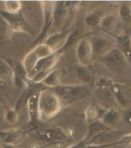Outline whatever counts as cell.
Instances as JSON below:
<instances>
[{
	"label": "cell",
	"mask_w": 131,
	"mask_h": 148,
	"mask_svg": "<svg viewBox=\"0 0 131 148\" xmlns=\"http://www.w3.org/2000/svg\"><path fill=\"white\" fill-rule=\"evenodd\" d=\"M130 6H131V2H130Z\"/></svg>",
	"instance_id": "obj_40"
},
{
	"label": "cell",
	"mask_w": 131,
	"mask_h": 148,
	"mask_svg": "<svg viewBox=\"0 0 131 148\" xmlns=\"http://www.w3.org/2000/svg\"><path fill=\"white\" fill-rule=\"evenodd\" d=\"M4 85H5V83L2 82H0V91L2 90L3 88H4Z\"/></svg>",
	"instance_id": "obj_37"
},
{
	"label": "cell",
	"mask_w": 131,
	"mask_h": 148,
	"mask_svg": "<svg viewBox=\"0 0 131 148\" xmlns=\"http://www.w3.org/2000/svg\"><path fill=\"white\" fill-rule=\"evenodd\" d=\"M38 137L45 144H58L66 141L69 138V134L59 127H51L41 130Z\"/></svg>",
	"instance_id": "obj_7"
},
{
	"label": "cell",
	"mask_w": 131,
	"mask_h": 148,
	"mask_svg": "<svg viewBox=\"0 0 131 148\" xmlns=\"http://www.w3.org/2000/svg\"><path fill=\"white\" fill-rule=\"evenodd\" d=\"M113 80L107 77H100L95 83V96L98 105L104 109L117 108L118 107L111 92Z\"/></svg>",
	"instance_id": "obj_3"
},
{
	"label": "cell",
	"mask_w": 131,
	"mask_h": 148,
	"mask_svg": "<svg viewBox=\"0 0 131 148\" xmlns=\"http://www.w3.org/2000/svg\"><path fill=\"white\" fill-rule=\"evenodd\" d=\"M5 11L12 14H19L22 4L20 1H6L4 2Z\"/></svg>",
	"instance_id": "obj_28"
},
{
	"label": "cell",
	"mask_w": 131,
	"mask_h": 148,
	"mask_svg": "<svg viewBox=\"0 0 131 148\" xmlns=\"http://www.w3.org/2000/svg\"><path fill=\"white\" fill-rule=\"evenodd\" d=\"M120 117L121 115L117 108L105 109L101 114L100 120L107 127H111L117 126L119 124Z\"/></svg>",
	"instance_id": "obj_16"
},
{
	"label": "cell",
	"mask_w": 131,
	"mask_h": 148,
	"mask_svg": "<svg viewBox=\"0 0 131 148\" xmlns=\"http://www.w3.org/2000/svg\"><path fill=\"white\" fill-rule=\"evenodd\" d=\"M120 142H123V143H127V144H131V133H130V134H127L126 136H124V137H123L122 139L120 140V141H119V143H120Z\"/></svg>",
	"instance_id": "obj_34"
},
{
	"label": "cell",
	"mask_w": 131,
	"mask_h": 148,
	"mask_svg": "<svg viewBox=\"0 0 131 148\" xmlns=\"http://www.w3.org/2000/svg\"><path fill=\"white\" fill-rule=\"evenodd\" d=\"M123 118L127 124L131 125V107L124 109L123 114Z\"/></svg>",
	"instance_id": "obj_32"
},
{
	"label": "cell",
	"mask_w": 131,
	"mask_h": 148,
	"mask_svg": "<svg viewBox=\"0 0 131 148\" xmlns=\"http://www.w3.org/2000/svg\"><path fill=\"white\" fill-rule=\"evenodd\" d=\"M5 109L3 108L2 104H0V117H2V116H4V114H5Z\"/></svg>",
	"instance_id": "obj_36"
},
{
	"label": "cell",
	"mask_w": 131,
	"mask_h": 148,
	"mask_svg": "<svg viewBox=\"0 0 131 148\" xmlns=\"http://www.w3.org/2000/svg\"><path fill=\"white\" fill-rule=\"evenodd\" d=\"M103 16H101L99 13L92 12L88 14L85 18V23L87 26L89 27H98L100 25V20Z\"/></svg>",
	"instance_id": "obj_29"
},
{
	"label": "cell",
	"mask_w": 131,
	"mask_h": 148,
	"mask_svg": "<svg viewBox=\"0 0 131 148\" xmlns=\"http://www.w3.org/2000/svg\"><path fill=\"white\" fill-rule=\"evenodd\" d=\"M0 17L6 21L14 32H28L26 23L20 13L12 14L5 10L0 9Z\"/></svg>",
	"instance_id": "obj_10"
},
{
	"label": "cell",
	"mask_w": 131,
	"mask_h": 148,
	"mask_svg": "<svg viewBox=\"0 0 131 148\" xmlns=\"http://www.w3.org/2000/svg\"><path fill=\"white\" fill-rule=\"evenodd\" d=\"M101 109L102 108H100L99 105L96 106L93 104L87 107V108L85 111V117H86V120L88 124H91L98 120H100V115L103 111H104V108L102 111H101Z\"/></svg>",
	"instance_id": "obj_21"
},
{
	"label": "cell",
	"mask_w": 131,
	"mask_h": 148,
	"mask_svg": "<svg viewBox=\"0 0 131 148\" xmlns=\"http://www.w3.org/2000/svg\"><path fill=\"white\" fill-rule=\"evenodd\" d=\"M39 58H38L36 53L34 50L31 51L29 53H28L24 58L22 61V64L24 66L25 71L28 73V75L33 71L34 69L35 68L36 64L38 63Z\"/></svg>",
	"instance_id": "obj_22"
},
{
	"label": "cell",
	"mask_w": 131,
	"mask_h": 148,
	"mask_svg": "<svg viewBox=\"0 0 131 148\" xmlns=\"http://www.w3.org/2000/svg\"><path fill=\"white\" fill-rule=\"evenodd\" d=\"M127 34H128V36H129V38H130V42H131V29H130L129 32H127Z\"/></svg>",
	"instance_id": "obj_38"
},
{
	"label": "cell",
	"mask_w": 131,
	"mask_h": 148,
	"mask_svg": "<svg viewBox=\"0 0 131 148\" xmlns=\"http://www.w3.org/2000/svg\"><path fill=\"white\" fill-rule=\"evenodd\" d=\"M4 118L7 123L10 124H16L19 121V114L15 108H9L5 111Z\"/></svg>",
	"instance_id": "obj_27"
},
{
	"label": "cell",
	"mask_w": 131,
	"mask_h": 148,
	"mask_svg": "<svg viewBox=\"0 0 131 148\" xmlns=\"http://www.w3.org/2000/svg\"><path fill=\"white\" fill-rule=\"evenodd\" d=\"M76 75L79 81L81 82L82 84H85V85L91 84V82H93L92 75L89 71V69H87V67L85 65L78 64V66L76 69Z\"/></svg>",
	"instance_id": "obj_23"
},
{
	"label": "cell",
	"mask_w": 131,
	"mask_h": 148,
	"mask_svg": "<svg viewBox=\"0 0 131 148\" xmlns=\"http://www.w3.org/2000/svg\"><path fill=\"white\" fill-rule=\"evenodd\" d=\"M61 57L60 52H56L53 55L48 56V57L44 58L42 59L38 60V63L36 64L35 68L31 71V73L29 75V79L30 80L34 75H35L37 72L40 71H51L53 69H55V67Z\"/></svg>",
	"instance_id": "obj_11"
},
{
	"label": "cell",
	"mask_w": 131,
	"mask_h": 148,
	"mask_svg": "<svg viewBox=\"0 0 131 148\" xmlns=\"http://www.w3.org/2000/svg\"><path fill=\"white\" fill-rule=\"evenodd\" d=\"M12 80H13L14 84L16 85V87L17 88L20 89V90H26L30 87L31 85V82L27 81V80L24 79L23 77H20L19 75H18L17 74H16L14 72L13 77H12Z\"/></svg>",
	"instance_id": "obj_30"
},
{
	"label": "cell",
	"mask_w": 131,
	"mask_h": 148,
	"mask_svg": "<svg viewBox=\"0 0 131 148\" xmlns=\"http://www.w3.org/2000/svg\"><path fill=\"white\" fill-rule=\"evenodd\" d=\"M33 50L35 51V52L39 59H42L44 58L48 57V56H51V55H53L55 53L53 50L50 47L48 46L46 44H44L43 42L37 45Z\"/></svg>",
	"instance_id": "obj_26"
},
{
	"label": "cell",
	"mask_w": 131,
	"mask_h": 148,
	"mask_svg": "<svg viewBox=\"0 0 131 148\" xmlns=\"http://www.w3.org/2000/svg\"><path fill=\"white\" fill-rule=\"evenodd\" d=\"M93 57V51L90 39L83 38L78 41L76 47V58L81 65L87 66Z\"/></svg>",
	"instance_id": "obj_9"
},
{
	"label": "cell",
	"mask_w": 131,
	"mask_h": 148,
	"mask_svg": "<svg viewBox=\"0 0 131 148\" xmlns=\"http://www.w3.org/2000/svg\"><path fill=\"white\" fill-rule=\"evenodd\" d=\"M111 89L119 108L126 109L131 107V88L113 81Z\"/></svg>",
	"instance_id": "obj_5"
},
{
	"label": "cell",
	"mask_w": 131,
	"mask_h": 148,
	"mask_svg": "<svg viewBox=\"0 0 131 148\" xmlns=\"http://www.w3.org/2000/svg\"><path fill=\"white\" fill-rule=\"evenodd\" d=\"M116 144V143L112 144H86L83 147V148H107L111 146H113Z\"/></svg>",
	"instance_id": "obj_33"
},
{
	"label": "cell",
	"mask_w": 131,
	"mask_h": 148,
	"mask_svg": "<svg viewBox=\"0 0 131 148\" xmlns=\"http://www.w3.org/2000/svg\"><path fill=\"white\" fill-rule=\"evenodd\" d=\"M62 104L54 91L48 89L39 91L38 97V116L39 120L52 119L60 112Z\"/></svg>",
	"instance_id": "obj_1"
},
{
	"label": "cell",
	"mask_w": 131,
	"mask_h": 148,
	"mask_svg": "<svg viewBox=\"0 0 131 148\" xmlns=\"http://www.w3.org/2000/svg\"><path fill=\"white\" fill-rule=\"evenodd\" d=\"M25 137V133L18 128L9 129L0 131V140L3 144L16 145L23 140Z\"/></svg>",
	"instance_id": "obj_13"
},
{
	"label": "cell",
	"mask_w": 131,
	"mask_h": 148,
	"mask_svg": "<svg viewBox=\"0 0 131 148\" xmlns=\"http://www.w3.org/2000/svg\"><path fill=\"white\" fill-rule=\"evenodd\" d=\"M1 148H17V146L13 145V144H3L2 145H1Z\"/></svg>",
	"instance_id": "obj_35"
},
{
	"label": "cell",
	"mask_w": 131,
	"mask_h": 148,
	"mask_svg": "<svg viewBox=\"0 0 131 148\" xmlns=\"http://www.w3.org/2000/svg\"><path fill=\"white\" fill-rule=\"evenodd\" d=\"M61 72L58 69H53L49 72L46 78L42 82L43 84L50 88H55L61 85Z\"/></svg>",
	"instance_id": "obj_17"
},
{
	"label": "cell",
	"mask_w": 131,
	"mask_h": 148,
	"mask_svg": "<svg viewBox=\"0 0 131 148\" xmlns=\"http://www.w3.org/2000/svg\"><path fill=\"white\" fill-rule=\"evenodd\" d=\"M118 17L125 22H131V6L130 2H123L118 9Z\"/></svg>",
	"instance_id": "obj_24"
},
{
	"label": "cell",
	"mask_w": 131,
	"mask_h": 148,
	"mask_svg": "<svg viewBox=\"0 0 131 148\" xmlns=\"http://www.w3.org/2000/svg\"><path fill=\"white\" fill-rule=\"evenodd\" d=\"M93 56L102 58L116 47L115 40L109 39L103 36H93L90 38Z\"/></svg>",
	"instance_id": "obj_8"
},
{
	"label": "cell",
	"mask_w": 131,
	"mask_h": 148,
	"mask_svg": "<svg viewBox=\"0 0 131 148\" xmlns=\"http://www.w3.org/2000/svg\"><path fill=\"white\" fill-rule=\"evenodd\" d=\"M13 33L14 32L6 21L2 17H0V42L10 38Z\"/></svg>",
	"instance_id": "obj_25"
},
{
	"label": "cell",
	"mask_w": 131,
	"mask_h": 148,
	"mask_svg": "<svg viewBox=\"0 0 131 148\" xmlns=\"http://www.w3.org/2000/svg\"><path fill=\"white\" fill-rule=\"evenodd\" d=\"M69 34L70 32L66 33V32H58L46 38L44 40L43 43L50 47L55 53L59 52L65 48Z\"/></svg>",
	"instance_id": "obj_12"
},
{
	"label": "cell",
	"mask_w": 131,
	"mask_h": 148,
	"mask_svg": "<svg viewBox=\"0 0 131 148\" xmlns=\"http://www.w3.org/2000/svg\"><path fill=\"white\" fill-rule=\"evenodd\" d=\"M25 148H31V147H25Z\"/></svg>",
	"instance_id": "obj_41"
},
{
	"label": "cell",
	"mask_w": 131,
	"mask_h": 148,
	"mask_svg": "<svg viewBox=\"0 0 131 148\" xmlns=\"http://www.w3.org/2000/svg\"><path fill=\"white\" fill-rule=\"evenodd\" d=\"M127 148H131V144H130V146L128 147H127Z\"/></svg>",
	"instance_id": "obj_39"
},
{
	"label": "cell",
	"mask_w": 131,
	"mask_h": 148,
	"mask_svg": "<svg viewBox=\"0 0 131 148\" xmlns=\"http://www.w3.org/2000/svg\"><path fill=\"white\" fill-rule=\"evenodd\" d=\"M38 97L39 92L31 95L27 101V108L29 114V121L31 124H35L39 120L38 116Z\"/></svg>",
	"instance_id": "obj_15"
},
{
	"label": "cell",
	"mask_w": 131,
	"mask_h": 148,
	"mask_svg": "<svg viewBox=\"0 0 131 148\" xmlns=\"http://www.w3.org/2000/svg\"><path fill=\"white\" fill-rule=\"evenodd\" d=\"M109 128V127H107L106 124H104L100 120H98L91 124H89L88 134H87V140L85 141H87L92 137H95L96 135L99 134L100 133L108 131Z\"/></svg>",
	"instance_id": "obj_19"
},
{
	"label": "cell",
	"mask_w": 131,
	"mask_h": 148,
	"mask_svg": "<svg viewBox=\"0 0 131 148\" xmlns=\"http://www.w3.org/2000/svg\"><path fill=\"white\" fill-rule=\"evenodd\" d=\"M14 69L2 58H0V82H5L12 79Z\"/></svg>",
	"instance_id": "obj_20"
},
{
	"label": "cell",
	"mask_w": 131,
	"mask_h": 148,
	"mask_svg": "<svg viewBox=\"0 0 131 148\" xmlns=\"http://www.w3.org/2000/svg\"><path fill=\"white\" fill-rule=\"evenodd\" d=\"M117 23V16L113 14H109L107 16H103L98 27L100 29H102L103 31L111 32L115 29Z\"/></svg>",
	"instance_id": "obj_18"
},
{
	"label": "cell",
	"mask_w": 131,
	"mask_h": 148,
	"mask_svg": "<svg viewBox=\"0 0 131 148\" xmlns=\"http://www.w3.org/2000/svg\"><path fill=\"white\" fill-rule=\"evenodd\" d=\"M54 92L60 99L62 106H68L85 98L90 90L85 84H61L54 88Z\"/></svg>",
	"instance_id": "obj_2"
},
{
	"label": "cell",
	"mask_w": 131,
	"mask_h": 148,
	"mask_svg": "<svg viewBox=\"0 0 131 148\" xmlns=\"http://www.w3.org/2000/svg\"><path fill=\"white\" fill-rule=\"evenodd\" d=\"M116 47L119 49L124 56L125 58L131 65V42L127 33H123L115 36Z\"/></svg>",
	"instance_id": "obj_14"
},
{
	"label": "cell",
	"mask_w": 131,
	"mask_h": 148,
	"mask_svg": "<svg viewBox=\"0 0 131 148\" xmlns=\"http://www.w3.org/2000/svg\"><path fill=\"white\" fill-rule=\"evenodd\" d=\"M55 4V2H51V1H43V2H41L42 8L44 21H43V25L42 28V30H41L38 38L35 41L34 44L42 42V41L44 42V37L46 36L50 28L52 26Z\"/></svg>",
	"instance_id": "obj_6"
},
{
	"label": "cell",
	"mask_w": 131,
	"mask_h": 148,
	"mask_svg": "<svg viewBox=\"0 0 131 148\" xmlns=\"http://www.w3.org/2000/svg\"><path fill=\"white\" fill-rule=\"evenodd\" d=\"M49 72H50V71H38V72H37V73L30 79L31 84H39V83H42V82H44V80L46 78V77L49 74Z\"/></svg>",
	"instance_id": "obj_31"
},
{
	"label": "cell",
	"mask_w": 131,
	"mask_h": 148,
	"mask_svg": "<svg viewBox=\"0 0 131 148\" xmlns=\"http://www.w3.org/2000/svg\"><path fill=\"white\" fill-rule=\"evenodd\" d=\"M100 60L107 69L113 72H121L128 64L124 56L117 47L100 58Z\"/></svg>",
	"instance_id": "obj_4"
},
{
	"label": "cell",
	"mask_w": 131,
	"mask_h": 148,
	"mask_svg": "<svg viewBox=\"0 0 131 148\" xmlns=\"http://www.w3.org/2000/svg\"><path fill=\"white\" fill-rule=\"evenodd\" d=\"M0 148H1V146H0Z\"/></svg>",
	"instance_id": "obj_42"
}]
</instances>
